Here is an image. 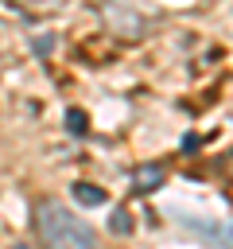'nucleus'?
<instances>
[{
  "label": "nucleus",
  "mask_w": 233,
  "mask_h": 249,
  "mask_svg": "<svg viewBox=\"0 0 233 249\" xmlns=\"http://www.w3.org/2000/svg\"><path fill=\"white\" fill-rule=\"evenodd\" d=\"M35 233H39L43 249H101L93 226L85 218H78L58 198H39L35 202Z\"/></svg>",
  "instance_id": "f257e3e1"
},
{
  "label": "nucleus",
  "mask_w": 233,
  "mask_h": 249,
  "mask_svg": "<svg viewBox=\"0 0 233 249\" xmlns=\"http://www.w3.org/2000/svg\"><path fill=\"white\" fill-rule=\"evenodd\" d=\"M105 19L124 35V39H136V35H144V19L136 16V12H128L124 4H105Z\"/></svg>",
  "instance_id": "f03ea898"
},
{
  "label": "nucleus",
  "mask_w": 233,
  "mask_h": 249,
  "mask_svg": "<svg viewBox=\"0 0 233 249\" xmlns=\"http://www.w3.org/2000/svg\"><path fill=\"white\" fill-rule=\"evenodd\" d=\"M163 183H167V167L163 163H140L132 171V191L136 195H155Z\"/></svg>",
  "instance_id": "7ed1b4c3"
},
{
  "label": "nucleus",
  "mask_w": 233,
  "mask_h": 249,
  "mask_svg": "<svg viewBox=\"0 0 233 249\" xmlns=\"http://www.w3.org/2000/svg\"><path fill=\"white\" fill-rule=\"evenodd\" d=\"M74 198H78V206H101L105 191H97L93 183H74Z\"/></svg>",
  "instance_id": "20e7f679"
},
{
  "label": "nucleus",
  "mask_w": 233,
  "mask_h": 249,
  "mask_svg": "<svg viewBox=\"0 0 233 249\" xmlns=\"http://www.w3.org/2000/svg\"><path fill=\"white\" fill-rule=\"evenodd\" d=\"M66 128H70V132H78V136H82V132H85V128H89V124H85V113H82V109H70V113H66Z\"/></svg>",
  "instance_id": "39448f33"
},
{
  "label": "nucleus",
  "mask_w": 233,
  "mask_h": 249,
  "mask_svg": "<svg viewBox=\"0 0 233 249\" xmlns=\"http://www.w3.org/2000/svg\"><path fill=\"white\" fill-rule=\"evenodd\" d=\"M113 230H116V233H128V230H132V218H128V210H124V206H116V210H113Z\"/></svg>",
  "instance_id": "423d86ee"
},
{
  "label": "nucleus",
  "mask_w": 233,
  "mask_h": 249,
  "mask_svg": "<svg viewBox=\"0 0 233 249\" xmlns=\"http://www.w3.org/2000/svg\"><path fill=\"white\" fill-rule=\"evenodd\" d=\"M50 47H54V35H39L35 39V54H50Z\"/></svg>",
  "instance_id": "0eeeda50"
},
{
  "label": "nucleus",
  "mask_w": 233,
  "mask_h": 249,
  "mask_svg": "<svg viewBox=\"0 0 233 249\" xmlns=\"http://www.w3.org/2000/svg\"><path fill=\"white\" fill-rule=\"evenodd\" d=\"M19 4H23V8H31V12H43V8H50L54 0H19Z\"/></svg>",
  "instance_id": "6e6552de"
},
{
  "label": "nucleus",
  "mask_w": 233,
  "mask_h": 249,
  "mask_svg": "<svg viewBox=\"0 0 233 249\" xmlns=\"http://www.w3.org/2000/svg\"><path fill=\"white\" fill-rule=\"evenodd\" d=\"M221 167H225V171H233V152H229V160H221Z\"/></svg>",
  "instance_id": "1a4fd4ad"
}]
</instances>
